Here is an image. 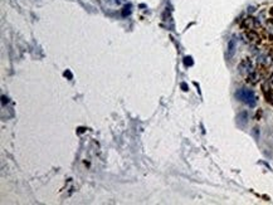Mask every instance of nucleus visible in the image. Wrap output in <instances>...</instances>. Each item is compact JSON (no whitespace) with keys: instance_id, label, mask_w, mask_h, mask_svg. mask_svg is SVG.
I'll return each instance as SVG.
<instances>
[{"instance_id":"nucleus-1","label":"nucleus","mask_w":273,"mask_h":205,"mask_svg":"<svg viewBox=\"0 0 273 205\" xmlns=\"http://www.w3.org/2000/svg\"><path fill=\"white\" fill-rule=\"evenodd\" d=\"M235 97L242 101L243 103L248 105L249 107H254L255 103H257V96L252 89H247V88H241L238 89L235 93Z\"/></svg>"},{"instance_id":"nucleus-2","label":"nucleus","mask_w":273,"mask_h":205,"mask_svg":"<svg viewBox=\"0 0 273 205\" xmlns=\"http://www.w3.org/2000/svg\"><path fill=\"white\" fill-rule=\"evenodd\" d=\"M252 62L251 59H243V61L239 63V66H238V69H239V73L243 74V76H248L249 73H252Z\"/></svg>"},{"instance_id":"nucleus-3","label":"nucleus","mask_w":273,"mask_h":205,"mask_svg":"<svg viewBox=\"0 0 273 205\" xmlns=\"http://www.w3.org/2000/svg\"><path fill=\"white\" fill-rule=\"evenodd\" d=\"M235 49H237V39L233 37L232 39L229 40V43H228V57L229 58H233L234 57Z\"/></svg>"},{"instance_id":"nucleus-4","label":"nucleus","mask_w":273,"mask_h":205,"mask_svg":"<svg viewBox=\"0 0 273 205\" xmlns=\"http://www.w3.org/2000/svg\"><path fill=\"white\" fill-rule=\"evenodd\" d=\"M247 122H248V113H247L245 111H243V112H241L239 116H238V123L241 126H245Z\"/></svg>"},{"instance_id":"nucleus-5","label":"nucleus","mask_w":273,"mask_h":205,"mask_svg":"<svg viewBox=\"0 0 273 205\" xmlns=\"http://www.w3.org/2000/svg\"><path fill=\"white\" fill-rule=\"evenodd\" d=\"M184 63H185V66H193V59H191V57H186L184 59Z\"/></svg>"},{"instance_id":"nucleus-6","label":"nucleus","mask_w":273,"mask_h":205,"mask_svg":"<svg viewBox=\"0 0 273 205\" xmlns=\"http://www.w3.org/2000/svg\"><path fill=\"white\" fill-rule=\"evenodd\" d=\"M181 87L184 88V91H187V86H186L185 83H183V84H181Z\"/></svg>"}]
</instances>
